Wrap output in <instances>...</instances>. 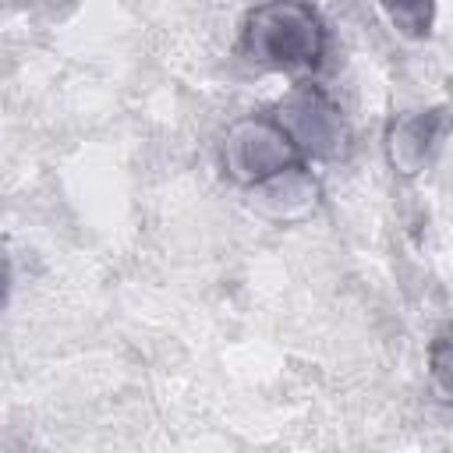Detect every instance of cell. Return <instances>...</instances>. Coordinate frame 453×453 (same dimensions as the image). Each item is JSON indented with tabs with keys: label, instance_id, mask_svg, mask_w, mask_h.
Returning <instances> with one entry per match:
<instances>
[{
	"label": "cell",
	"instance_id": "6da1fadb",
	"mask_svg": "<svg viewBox=\"0 0 453 453\" xmlns=\"http://www.w3.org/2000/svg\"><path fill=\"white\" fill-rule=\"evenodd\" d=\"M326 46L329 28L311 4H262L241 25V53L265 71H315Z\"/></svg>",
	"mask_w": 453,
	"mask_h": 453
},
{
	"label": "cell",
	"instance_id": "7a4b0ae2",
	"mask_svg": "<svg viewBox=\"0 0 453 453\" xmlns=\"http://www.w3.org/2000/svg\"><path fill=\"white\" fill-rule=\"evenodd\" d=\"M304 156L273 113H248L234 120L219 142V166L241 188H269L304 170Z\"/></svg>",
	"mask_w": 453,
	"mask_h": 453
},
{
	"label": "cell",
	"instance_id": "3957f363",
	"mask_svg": "<svg viewBox=\"0 0 453 453\" xmlns=\"http://www.w3.org/2000/svg\"><path fill=\"white\" fill-rule=\"evenodd\" d=\"M287 134L294 138V145L301 149V156H336L347 142V124L340 117V106L311 81H301L273 113Z\"/></svg>",
	"mask_w": 453,
	"mask_h": 453
},
{
	"label": "cell",
	"instance_id": "277c9868",
	"mask_svg": "<svg viewBox=\"0 0 453 453\" xmlns=\"http://www.w3.org/2000/svg\"><path fill=\"white\" fill-rule=\"evenodd\" d=\"M442 131H446V113H442V106L396 117V120L389 124V134H386L389 166L400 170L403 177L421 173V170L432 163V156H435V149H439V142H442Z\"/></svg>",
	"mask_w": 453,
	"mask_h": 453
},
{
	"label": "cell",
	"instance_id": "5b68a950",
	"mask_svg": "<svg viewBox=\"0 0 453 453\" xmlns=\"http://www.w3.org/2000/svg\"><path fill=\"white\" fill-rule=\"evenodd\" d=\"M389 21L407 32V35H428L432 28V18H435V7L432 4H396V7H386Z\"/></svg>",
	"mask_w": 453,
	"mask_h": 453
},
{
	"label": "cell",
	"instance_id": "8992f818",
	"mask_svg": "<svg viewBox=\"0 0 453 453\" xmlns=\"http://www.w3.org/2000/svg\"><path fill=\"white\" fill-rule=\"evenodd\" d=\"M428 361H432V375L439 382L442 393H449V329L442 326L439 336L432 340V350H428Z\"/></svg>",
	"mask_w": 453,
	"mask_h": 453
},
{
	"label": "cell",
	"instance_id": "52a82bcc",
	"mask_svg": "<svg viewBox=\"0 0 453 453\" xmlns=\"http://www.w3.org/2000/svg\"><path fill=\"white\" fill-rule=\"evenodd\" d=\"M7 290H11V265H7V255L0 251V308L7 301Z\"/></svg>",
	"mask_w": 453,
	"mask_h": 453
}]
</instances>
